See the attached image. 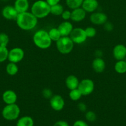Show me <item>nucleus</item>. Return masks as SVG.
I'll list each match as a JSON object with an SVG mask.
<instances>
[{"label":"nucleus","mask_w":126,"mask_h":126,"mask_svg":"<svg viewBox=\"0 0 126 126\" xmlns=\"http://www.w3.org/2000/svg\"><path fill=\"white\" fill-rule=\"evenodd\" d=\"M16 21L17 26L25 31L33 29L38 23V18L32 12L28 11L19 13Z\"/></svg>","instance_id":"obj_1"},{"label":"nucleus","mask_w":126,"mask_h":126,"mask_svg":"<svg viewBox=\"0 0 126 126\" xmlns=\"http://www.w3.org/2000/svg\"><path fill=\"white\" fill-rule=\"evenodd\" d=\"M51 6L44 0H38L32 4L31 12L37 18H43L50 14Z\"/></svg>","instance_id":"obj_2"},{"label":"nucleus","mask_w":126,"mask_h":126,"mask_svg":"<svg viewBox=\"0 0 126 126\" xmlns=\"http://www.w3.org/2000/svg\"><path fill=\"white\" fill-rule=\"evenodd\" d=\"M33 41L35 45L41 49H48L52 43L48 32L43 30H40L35 33L33 36Z\"/></svg>","instance_id":"obj_3"},{"label":"nucleus","mask_w":126,"mask_h":126,"mask_svg":"<svg viewBox=\"0 0 126 126\" xmlns=\"http://www.w3.org/2000/svg\"><path fill=\"white\" fill-rule=\"evenodd\" d=\"M21 113L19 107L16 103L6 105L2 109L1 114L4 119L7 121H14L19 118Z\"/></svg>","instance_id":"obj_4"},{"label":"nucleus","mask_w":126,"mask_h":126,"mask_svg":"<svg viewBox=\"0 0 126 126\" xmlns=\"http://www.w3.org/2000/svg\"><path fill=\"white\" fill-rule=\"evenodd\" d=\"M56 46L61 54H68L72 51L74 43L69 36H62L56 42Z\"/></svg>","instance_id":"obj_5"},{"label":"nucleus","mask_w":126,"mask_h":126,"mask_svg":"<svg viewBox=\"0 0 126 126\" xmlns=\"http://www.w3.org/2000/svg\"><path fill=\"white\" fill-rule=\"evenodd\" d=\"M78 89L81 92L82 95H88L93 92L95 84L90 79H84L79 82Z\"/></svg>","instance_id":"obj_6"},{"label":"nucleus","mask_w":126,"mask_h":126,"mask_svg":"<svg viewBox=\"0 0 126 126\" xmlns=\"http://www.w3.org/2000/svg\"><path fill=\"white\" fill-rule=\"evenodd\" d=\"M70 39L72 40L74 44H80L84 43L87 39V36L85 33V29L82 28H75L72 31L69 35Z\"/></svg>","instance_id":"obj_7"},{"label":"nucleus","mask_w":126,"mask_h":126,"mask_svg":"<svg viewBox=\"0 0 126 126\" xmlns=\"http://www.w3.org/2000/svg\"><path fill=\"white\" fill-rule=\"evenodd\" d=\"M25 53L24 50L21 47H14L12 48L10 50H9L8 57L7 60L9 62L17 63L22 61L24 58Z\"/></svg>","instance_id":"obj_8"},{"label":"nucleus","mask_w":126,"mask_h":126,"mask_svg":"<svg viewBox=\"0 0 126 126\" xmlns=\"http://www.w3.org/2000/svg\"><path fill=\"white\" fill-rule=\"evenodd\" d=\"M49 103L52 109L56 111H61L65 105L64 98L59 95H53L49 99Z\"/></svg>","instance_id":"obj_9"},{"label":"nucleus","mask_w":126,"mask_h":126,"mask_svg":"<svg viewBox=\"0 0 126 126\" xmlns=\"http://www.w3.org/2000/svg\"><path fill=\"white\" fill-rule=\"evenodd\" d=\"M90 22L94 25H101L107 22V16L101 12H94L90 16Z\"/></svg>","instance_id":"obj_10"},{"label":"nucleus","mask_w":126,"mask_h":126,"mask_svg":"<svg viewBox=\"0 0 126 126\" xmlns=\"http://www.w3.org/2000/svg\"><path fill=\"white\" fill-rule=\"evenodd\" d=\"M1 13L2 17L9 20H16L19 14V12L16 9L14 6H10V5L4 6L2 9Z\"/></svg>","instance_id":"obj_11"},{"label":"nucleus","mask_w":126,"mask_h":126,"mask_svg":"<svg viewBox=\"0 0 126 126\" xmlns=\"http://www.w3.org/2000/svg\"><path fill=\"white\" fill-rule=\"evenodd\" d=\"M112 54L116 60H124L126 57V47L123 44H117L114 47Z\"/></svg>","instance_id":"obj_12"},{"label":"nucleus","mask_w":126,"mask_h":126,"mask_svg":"<svg viewBox=\"0 0 126 126\" xmlns=\"http://www.w3.org/2000/svg\"><path fill=\"white\" fill-rule=\"evenodd\" d=\"M62 36H69L74 29L73 25L68 20L64 21L59 25L58 27Z\"/></svg>","instance_id":"obj_13"},{"label":"nucleus","mask_w":126,"mask_h":126,"mask_svg":"<svg viewBox=\"0 0 126 126\" xmlns=\"http://www.w3.org/2000/svg\"><path fill=\"white\" fill-rule=\"evenodd\" d=\"M2 99L6 105L16 103L17 100V95L14 91L7 90L2 94Z\"/></svg>","instance_id":"obj_14"},{"label":"nucleus","mask_w":126,"mask_h":126,"mask_svg":"<svg viewBox=\"0 0 126 126\" xmlns=\"http://www.w3.org/2000/svg\"><path fill=\"white\" fill-rule=\"evenodd\" d=\"M86 11L82 7L72 9L71 12V18L70 19L75 22H81L84 20L86 17Z\"/></svg>","instance_id":"obj_15"},{"label":"nucleus","mask_w":126,"mask_h":126,"mask_svg":"<svg viewBox=\"0 0 126 126\" xmlns=\"http://www.w3.org/2000/svg\"><path fill=\"white\" fill-rule=\"evenodd\" d=\"M98 5L97 0H84L81 7L86 11V12L93 13L97 9Z\"/></svg>","instance_id":"obj_16"},{"label":"nucleus","mask_w":126,"mask_h":126,"mask_svg":"<svg viewBox=\"0 0 126 126\" xmlns=\"http://www.w3.org/2000/svg\"><path fill=\"white\" fill-rule=\"evenodd\" d=\"M92 68L94 71L97 73H101L106 68L105 60L100 57H96L93 60Z\"/></svg>","instance_id":"obj_17"},{"label":"nucleus","mask_w":126,"mask_h":126,"mask_svg":"<svg viewBox=\"0 0 126 126\" xmlns=\"http://www.w3.org/2000/svg\"><path fill=\"white\" fill-rule=\"evenodd\" d=\"M79 79L77 76H74V75H69L65 79V86H66L67 88L68 89L73 90L75 89L78 88V86L79 84Z\"/></svg>","instance_id":"obj_18"},{"label":"nucleus","mask_w":126,"mask_h":126,"mask_svg":"<svg viewBox=\"0 0 126 126\" xmlns=\"http://www.w3.org/2000/svg\"><path fill=\"white\" fill-rule=\"evenodd\" d=\"M14 6L19 13L27 12L29 8V1L28 0H16Z\"/></svg>","instance_id":"obj_19"},{"label":"nucleus","mask_w":126,"mask_h":126,"mask_svg":"<svg viewBox=\"0 0 126 126\" xmlns=\"http://www.w3.org/2000/svg\"><path fill=\"white\" fill-rule=\"evenodd\" d=\"M33 119L28 116H25L19 118L16 124V126H33Z\"/></svg>","instance_id":"obj_20"},{"label":"nucleus","mask_w":126,"mask_h":126,"mask_svg":"<svg viewBox=\"0 0 126 126\" xmlns=\"http://www.w3.org/2000/svg\"><path fill=\"white\" fill-rule=\"evenodd\" d=\"M114 70L119 74L126 73V62L124 60H117L114 65Z\"/></svg>","instance_id":"obj_21"},{"label":"nucleus","mask_w":126,"mask_h":126,"mask_svg":"<svg viewBox=\"0 0 126 126\" xmlns=\"http://www.w3.org/2000/svg\"><path fill=\"white\" fill-rule=\"evenodd\" d=\"M6 73L10 76H14L18 73L19 67L17 65V63L9 62L6 65Z\"/></svg>","instance_id":"obj_22"},{"label":"nucleus","mask_w":126,"mask_h":126,"mask_svg":"<svg viewBox=\"0 0 126 126\" xmlns=\"http://www.w3.org/2000/svg\"><path fill=\"white\" fill-rule=\"evenodd\" d=\"M48 34H49L52 41L56 42L62 37L58 28H53L49 30V31L48 32Z\"/></svg>","instance_id":"obj_23"},{"label":"nucleus","mask_w":126,"mask_h":126,"mask_svg":"<svg viewBox=\"0 0 126 126\" xmlns=\"http://www.w3.org/2000/svg\"><path fill=\"white\" fill-rule=\"evenodd\" d=\"M64 11V10L63 6L59 3H58L57 4L51 6L50 14L56 16H61V14H63Z\"/></svg>","instance_id":"obj_24"},{"label":"nucleus","mask_w":126,"mask_h":126,"mask_svg":"<svg viewBox=\"0 0 126 126\" xmlns=\"http://www.w3.org/2000/svg\"><path fill=\"white\" fill-rule=\"evenodd\" d=\"M84 0H65V3L67 7L71 9L80 7Z\"/></svg>","instance_id":"obj_25"},{"label":"nucleus","mask_w":126,"mask_h":126,"mask_svg":"<svg viewBox=\"0 0 126 126\" xmlns=\"http://www.w3.org/2000/svg\"><path fill=\"white\" fill-rule=\"evenodd\" d=\"M69 98L72 101H78L81 98L82 94L78 88L70 90L69 94Z\"/></svg>","instance_id":"obj_26"},{"label":"nucleus","mask_w":126,"mask_h":126,"mask_svg":"<svg viewBox=\"0 0 126 126\" xmlns=\"http://www.w3.org/2000/svg\"><path fill=\"white\" fill-rule=\"evenodd\" d=\"M9 50L7 47H3L0 46V63L4 62L7 60Z\"/></svg>","instance_id":"obj_27"},{"label":"nucleus","mask_w":126,"mask_h":126,"mask_svg":"<svg viewBox=\"0 0 126 126\" xmlns=\"http://www.w3.org/2000/svg\"><path fill=\"white\" fill-rule=\"evenodd\" d=\"M9 42V38L5 33H0V46L7 47Z\"/></svg>","instance_id":"obj_28"},{"label":"nucleus","mask_w":126,"mask_h":126,"mask_svg":"<svg viewBox=\"0 0 126 126\" xmlns=\"http://www.w3.org/2000/svg\"><path fill=\"white\" fill-rule=\"evenodd\" d=\"M85 33H86L87 38H93L96 34V30L94 27H88L85 29Z\"/></svg>","instance_id":"obj_29"},{"label":"nucleus","mask_w":126,"mask_h":126,"mask_svg":"<svg viewBox=\"0 0 126 126\" xmlns=\"http://www.w3.org/2000/svg\"><path fill=\"white\" fill-rule=\"evenodd\" d=\"M85 118L89 122H94L96 119V115L92 111H88L85 114Z\"/></svg>","instance_id":"obj_30"},{"label":"nucleus","mask_w":126,"mask_h":126,"mask_svg":"<svg viewBox=\"0 0 126 126\" xmlns=\"http://www.w3.org/2000/svg\"><path fill=\"white\" fill-rule=\"evenodd\" d=\"M42 95L44 97V98H46V99H50L53 96V92H52L51 90L48 88H45L43 90V91H42Z\"/></svg>","instance_id":"obj_31"},{"label":"nucleus","mask_w":126,"mask_h":126,"mask_svg":"<svg viewBox=\"0 0 126 126\" xmlns=\"http://www.w3.org/2000/svg\"><path fill=\"white\" fill-rule=\"evenodd\" d=\"M61 16L65 21L69 20L71 18V12L70 11H68V10H65V11H63V14Z\"/></svg>","instance_id":"obj_32"},{"label":"nucleus","mask_w":126,"mask_h":126,"mask_svg":"<svg viewBox=\"0 0 126 126\" xmlns=\"http://www.w3.org/2000/svg\"><path fill=\"white\" fill-rule=\"evenodd\" d=\"M73 126H88L87 123L85 122L84 121L82 120H78L76 121L75 123H74Z\"/></svg>","instance_id":"obj_33"},{"label":"nucleus","mask_w":126,"mask_h":126,"mask_svg":"<svg viewBox=\"0 0 126 126\" xmlns=\"http://www.w3.org/2000/svg\"><path fill=\"white\" fill-rule=\"evenodd\" d=\"M77 107L78 108H79V110L82 112H85V111L86 110V105H85L84 103H83V102H80V103H79V104H78Z\"/></svg>","instance_id":"obj_34"},{"label":"nucleus","mask_w":126,"mask_h":126,"mask_svg":"<svg viewBox=\"0 0 126 126\" xmlns=\"http://www.w3.org/2000/svg\"><path fill=\"white\" fill-rule=\"evenodd\" d=\"M53 126H69V124L67 123L66 121H58L56 123H55V124H54Z\"/></svg>","instance_id":"obj_35"},{"label":"nucleus","mask_w":126,"mask_h":126,"mask_svg":"<svg viewBox=\"0 0 126 126\" xmlns=\"http://www.w3.org/2000/svg\"><path fill=\"white\" fill-rule=\"evenodd\" d=\"M105 29L107 31H111L113 29V25L110 22H106L105 23Z\"/></svg>","instance_id":"obj_36"},{"label":"nucleus","mask_w":126,"mask_h":126,"mask_svg":"<svg viewBox=\"0 0 126 126\" xmlns=\"http://www.w3.org/2000/svg\"><path fill=\"white\" fill-rule=\"evenodd\" d=\"M60 1L61 0H46V1L51 6L59 3Z\"/></svg>","instance_id":"obj_37"},{"label":"nucleus","mask_w":126,"mask_h":126,"mask_svg":"<svg viewBox=\"0 0 126 126\" xmlns=\"http://www.w3.org/2000/svg\"><path fill=\"white\" fill-rule=\"evenodd\" d=\"M124 60H125V61H126V58H125V59H124Z\"/></svg>","instance_id":"obj_38"}]
</instances>
